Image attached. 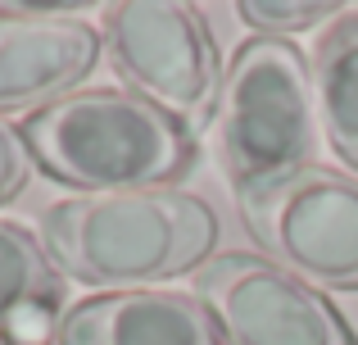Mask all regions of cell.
I'll return each mask as SVG.
<instances>
[{"label":"cell","instance_id":"5","mask_svg":"<svg viewBox=\"0 0 358 345\" xmlns=\"http://www.w3.org/2000/svg\"><path fill=\"white\" fill-rule=\"evenodd\" d=\"M241 218L299 282L358 291V177L308 164L241 200Z\"/></svg>","mask_w":358,"mask_h":345},{"label":"cell","instance_id":"12","mask_svg":"<svg viewBox=\"0 0 358 345\" xmlns=\"http://www.w3.org/2000/svg\"><path fill=\"white\" fill-rule=\"evenodd\" d=\"M32 177V150H27L23 132L0 123V204H9Z\"/></svg>","mask_w":358,"mask_h":345},{"label":"cell","instance_id":"2","mask_svg":"<svg viewBox=\"0 0 358 345\" xmlns=\"http://www.w3.org/2000/svg\"><path fill=\"white\" fill-rule=\"evenodd\" d=\"M55 182L91 195L159 191L195 164V136L150 100L118 87H87L27 114L18 127Z\"/></svg>","mask_w":358,"mask_h":345},{"label":"cell","instance_id":"13","mask_svg":"<svg viewBox=\"0 0 358 345\" xmlns=\"http://www.w3.org/2000/svg\"><path fill=\"white\" fill-rule=\"evenodd\" d=\"M0 345H18V341H9V337H5V332H0Z\"/></svg>","mask_w":358,"mask_h":345},{"label":"cell","instance_id":"3","mask_svg":"<svg viewBox=\"0 0 358 345\" xmlns=\"http://www.w3.org/2000/svg\"><path fill=\"white\" fill-rule=\"evenodd\" d=\"M218 155L236 200L308 169L313 155V59L295 41L250 36L231 50L218 96Z\"/></svg>","mask_w":358,"mask_h":345},{"label":"cell","instance_id":"7","mask_svg":"<svg viewBox=\"0 0 358 345\" xmlns=\"http://www.w3.org/2000/svg\"><path fill=\"white\" fill-rule=\"evenodd\" d=\"M100 32L82 18H9L0 14V114L45 109L82 91L100 64Z\"/></svg>","mask_w":358,"mask_h":345},{"label":"cell","instance_id":"4","mask_svg":"<svg viewBox=\"0 0 358 345\" xmlns=\"http://www.w3.org/2000/svg\"><path fill=\"white\" fill-rule=\"evenodd\" d=\"M100 45L131 96L164 109L191 136H200L218 118L227 69H222V50L195 5H177V0L105 5Z\"/></svg>","mask_w":358,"mask_h":345},{"label":"cell","instance_id":"11","mask_svg":"<svg viewBox=\"0 0 358 345\" xmlns=\"http://www.w3.org/2000/svg\"><path fill=\"white\" fill-rule=\"evenodd\" d=\"M236 14L259 36L290 41L295 32H308L327 18H341V5H331V0H241Z\"/></svg>","mask_w":358,"mask_h":345},{"label":"cell","instance_id":"8","mask_svg":"<svg viewBox=\"0 0 358 345\" xmlns=\"http://www.w3.org/2000/svg\"><path fill=\"white\" fill-rule=\"evenodd\" d=\"M55 345H222V337L195 295L109 291L64 309Z\"/></svg>","mask_w":358,"mask_h":345},{"label":"cell","instance_id":"9","mask_svg":"<svg viewBox=\"0 0 358 345\" xmlns=\"http://www.w3.org/2000/svg\"><path fill=\"white\" fill-rule=\"evenodd\" d=\"M313 105L331 150L358 169V9L341 14L313 45Z\"/></svg>","mask_w":358,"mask_h":345},{"label":"cell","instance_id":"1","mask_svg":"<svg viewBox=\"0 0 358 345\" xmlns=\"http://www.w3.org/2000/svg\"><path fill=\"white\" fill-rule=\"evenodd\" d=\"M41 246L59 277L109 291H150L155 282L209 264L218 250V213L204 195L177 186L73 195L50 204Z\"/></svg>","mask_w":358,"mask_h":345},{"label":"cell","instance_id":"6","mask_svg":"<svg viewBox=\"0 0 358 345\" xmlns=\"http://www.w3.org/2000/svg\"><path fill=\"white\" fill-rule=\"evenodd\" d=\"M195 300L227 345H358L317 286L259 255H213L195 277Z\"/></svg>","mask_w":358,"mask_h":345},{"label":"cell","instance_id":"10","mask_svg":"<svg viewBox=\"0 0 358 345\" xmlns=\"http://www.w3.org/2000/svg\"><path fill=\"white\" fill-rule=\"evenodd\" d=\"M23 309H64V277L41 237H32L23 223L0 218V332Z\"/></svg>","mask_w":358,"mask_h":345}]
</instances>
